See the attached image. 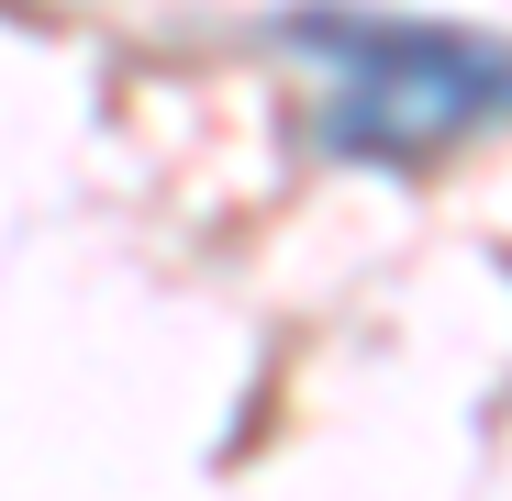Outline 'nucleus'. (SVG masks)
I'll return each mask as SVG.
<instances>
[{
  "label": "nucleus",
  "mask_w": 512,
  "mask_h": 501,
  "mask_svg": "<svg viewBox=\"0 0 512 501\" xmlns=\"http://www.w3.org/2000/svg\"><path fill=\"white\" fill-rule=\"evenodd\" d=\"M279 45L323 67V145H346V156L423 167V156L512 123V45L501 34L312 0V12H279Z\"/></svg>",
  "instance_id": "f257e3e1"
}]
</instances>
